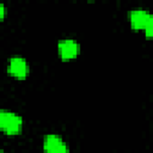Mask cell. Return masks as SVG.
<instances>
[{"mask_svg":"<svg viewBox=\"0 0 153 153\" xmlns=\"http://www.w3.org/2000/svg\"><path fill=\"white\" fill-rule=\"evenodd\" d=\"M5 14H6V8H5L4 4H1V2H0V20L5 17Z\"/></svg>","mask_w":153,"mask_h":153,"instance_id":"cell-9","label":"cell"},{"mask_svg":"<svg viewBox=\"0 0 153 153\" xmlns=\"http://www.w3.org/2000/svg\"><path fill=\"white\" fill-rule=\"evenodd\" d=\"M8 73L17 79H25L29 74V65L22 56H13L8 61Z\"/></svg>","mask_w":153,"mask_h":153,"instance_id":"cell-3","label":"cell"},{"mask_svg":"<svg viewBox=\"0 0 153 153\" xmlns=\"http://www.w3.org/2000/svg\"><path fill=\"white\" fill-rule=\"evenodd\" d=\"M143 31H145V35H146L147 37H151L152 33H153V22L149 23V24L143 29Z\"/></svg>","mask_w":153,"mask_h":153,"instance_id":"cell-7","label":"cell"},{"mask_svg":"<svg viewBox=\"0 0 153 153\" xmlns=\"http://www.w3.org/2000/svg\"><path fill=\"white\" fill-rule=\"evenodd\" d=\"M57 51L62 60H72L80 54V44L72 38H65L57 43Z\"/></svg>","mask_w":153,"mask_h":153,"instance_id":"cell-1","label":"cell"},{"mask_svg":"<svg viewBox=\"0 0 153 153\" xmlns=\"http://www.w3.org/2000/svg\"><path fill=\"white\" fill-rule=\"evenodd\" d=\"M129 22L133 29L143 30L149 23L153 22L152 14L143 8H135L129 12Z\"/></svg>","mask_w":153,"mask_h":153,"instance_id":"cell-2","label":"cell"},{"mask_svg":"<svg viewBox=\"0 0 153 153\" xmlns=\"http://www.w3.org/2000/svg\"><path fill=\"white\" fill-rule=\"evenodd\" d=\"M5 116H6V110H0V130L2 129V124H4Z\"/></svg>","mask_w":153,"mask_h":153,"instance_id":"cell-8","label":"cell"},{"mask_svg":"<svg viewBox=\"0 0 153 153\" xmlns=\"http://www.w3.org/2000/svg\"><path fill=\"white\" fill-rule=\"evenodd\" d=\"M61 141H63V140L57 134H48V135H45L44 139H43V149H44V152L48 153L51 148H54Z\"/></svg>","mask_w":153,"mask_h":153,"instance_id":"cell-5","label":"cell"},{"mask_svg":"<svg viewBox=\"0 0 153 153\" xmlns=\"http://www.w3.org/2000/svg\"><path fill=\"white\" fill-rule=\"evenodd\" d=\"M48 153H69V148L65 141H61L59 145H56L54 148H51Z\"/></svg>","mask_w":153,"mask_h":153,"instance_id":"cell-6","label":"cell"},{"mask_svg":"<svg viewBox=\"0 0 153 153\" xmlns=\"http://www.w3.org/2000/svg\"><path fill=\"white\" fill-rule=\"evenodd\" d=\"M0 153H6V152H4V151H0Z\"/></svg>","mask_w":153,"mask_h":153,"instance_id":"cell-10","label":"cell"},{"mask_svg":"<svg viewBox=\"0 0 153 153\" xmlns=\"http://www.w3.org/2000/svg\"><path fill=\"white\" fill-rule=\"evenodd\" d=\"M22 128H23V118L16 112L6 111V116L1 130H4L8 135H16L22 131Z\"/></svg>","mask_w":153,"mask_h":153,"instance_id":"cell-4","label":"cell"}]
</instances>
